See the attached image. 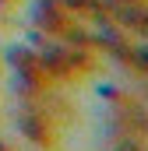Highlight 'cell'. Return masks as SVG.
<instances>
[{
	"mask_svg": "<svg viewBox=\"0 0 148 151\" xmlns=\"http://www.w3.org/2000/svg\"><path fill=\"white\" fill-rule=\"evenodd\" d=\"M0 74H4V60H0Z\"/></svg>",
	"mask_w": 148,
	"mask_h": 151,
	"instance_id": "2",
	"label": "cell"
},
{
	"mask_svg": "<svg viewBox=\"0 0 148 151\" xmlns=\"http://www.w3.org/2000/svg\"><path fill=\"white\" fill-rule=\"evenodd\" d=\"M14 127L28 144H36L42 151H53L60 144V119L53 113H46V109L21 106V113H14Z\"/></svg>",
	"mask_w": 148,
	"mask_h": 151,
	"instance_id": "1",
	"label": "cell"
}]
</instances>
